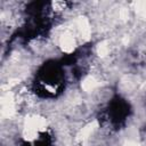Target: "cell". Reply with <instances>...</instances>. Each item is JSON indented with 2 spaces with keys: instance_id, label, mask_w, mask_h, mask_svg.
<instances>
[{
  "instance_id": "1",
  "label": "cell",
  "mask_w": 146,
  "mask_h": 146,
  "mask_svg": "<svg viewBox=\"0 0 146 146\" xmlns=\"http://www.w3.org/2000/svg\"><path fill=\"white\" fill-rule=\"evenodd\" d=\"M64 87L65 72L60 63L50 60L39 68L34 80V89L40 97L54 98L63 91Z\"/></svg>"
},
{
  "instance_id": "3",
  "label": "cell",
  "mask_w": 146,
  "mask_h": 146,
  "mask_svg": "<svg viewBox=\"0 0 146 146\" xmlns=\"http://www.w3.org/2000/svg\"><path fill=\"white\" fill-rule=\"evenodd\" d=\"M49 145H50L49 137H47V135H42L34 140L25 143L23 146H49Z\"/></svg>"
},
{
  "instance_id": "2",
  "label": "cell",
  "mask_w": 146,
  "mask_h": 146,
  "mask_svg": "<svg viewBox=\"0 0 146 146\" xmlns=\"http://www.w3.org/2000/svg\"><path fill=\"white\" fill-rule=\"evenodd\" d=\"M130 106L129 104L119 97L114 98L108 108L106 110V121L114 128L120 127L129 116Z\"/></svg>"
}]
</instances>
